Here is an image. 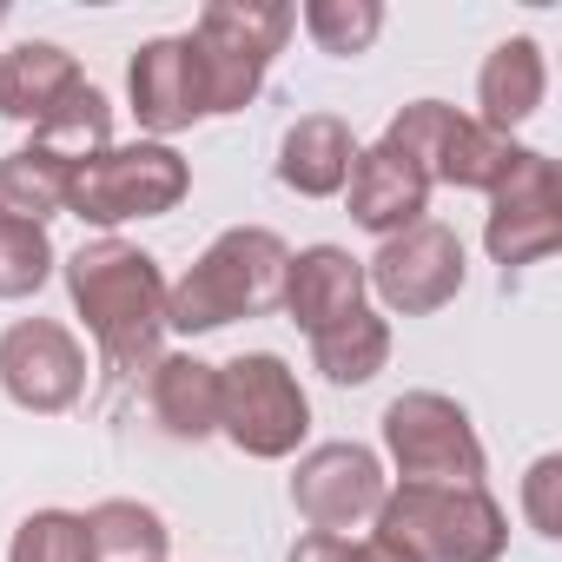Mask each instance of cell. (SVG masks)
Wrapping results in <instances>:
<instances>
[{
	"label": "cell",
	"instance_id": "6da1fadb",
	"mask_svg": "<svg viewBox=\"0 0 562 562\" xmlns=\"http://www.w3.org/2000/svg\"><path fill=\"white\" fill-rule=\"evenodd\" d=\"M67 299L87 318L100 358L113 378L153 371L159 338H166V271L153 251L126 238H93L67 258Z\"/></svg>",
	"mask_w": 562,
	"mask_h": 562
},
{
	"label": "cell",
	"instance_id": "7a4b0ae2",
	"mask_svg": "<svg viewBox=\"0 0 562 562\" xmlns=\"http://www.w3.org/2000/svg\"><path fill=\"white\" fill-rule=\"evenodd\" d=\"M285 265H292V245L271 225L218 232L179 285H166V331L199 338V331H218L232 318H265L285 299Z\"/></svg>",
	"mask_w": 562,
	"mask_h": 562
},
{
	"label": "cell",
	"instance_id": "3957f363",
	"mask_svg": "<svg viewBox=\"0 0 562 562\" xmlns=\"http://www.w3.org/2000/svg\"><path fill=\"white\" fill-rule=\"evenodd\" d=\"M378 536L404 549L411 562H496L509 549V516L503 503L476 490H430V483H397L378 503Z\"/></svg>",
	"mask_w": 562,
	"mask_h": 562
},
{
	"label": "cell",
	"instance_id": "277c9868",
	"mask_svg": "<svg viewBox=\"0 0 562 562\" xmlns=\"http://www.w3.org/2000/svg\"><path fill=\"white\" fill-rule=\"evenodd\" d=\"M292 27H299V8H285V0H212L199 27L186 34L205 74V113H245L271 60L285 54Z\"/></svg>",
	"mask_w": 562,
	"mask_h": 562
},
{
	"label": "cell",
	"instance_id": "5b68a950",
	"mask_svg": "<svg viewBox=\"0 0 562 562\" xmlns=\"http://www.w3.org/2000/svg\"><path fill=\"white\" fill-rule=\"evenodd\" d=\"M186 192H192V166H186L172 146L139 139V146H106V153L80 159L74 179H67V212L113 232V225H126V218H159V212H172Z\"/></svg>",
	"mask_w": 562,
	"mask_h": 562
},
{
	"label": "cell",
	"instance_id": "8992f818",
	"mask_svg": "<svg viewBox=\"0 0 562 562\" xmlns=\"http://www.w3.org/2000/svg\"><path fill=\"white\" fill-rule=\"evenodd\" d=\"M218 430L258 457V463H278V457H292L312 430V397L305 384L292 378L285 358H271V351H245L232 364H218Z\"/></svg>",
	"mask_w": 562,
	"mask_h": 562
},
{
	"label": "cell",
	"instance_id": "52a82bcc",
	"mask_svg": "<svg viewBox=\"0 0 562 562\" xmlns=\"http://www.w3.org/2000/svg\"><path fill=\"white\" fill-rule=\"evenodd\" d=\"M384 450H391L404 483H430V490H476L483 463H490L470 411L443 391L391 397L384 404Z\"/></svg>",
	"mask_w": 562,
	"mask_h": 562
},
{
	"label": "cell",
	"instance_id": "ba28073f",
	"mask_svg": "<svg viewBox=\"0 0 562 562\" xmlns=\"http://www.w3.org/2000/svg\"><path fill=\"white\" fill-rule=\"evenodd\" d=\"M364 285L384 299V312L430 318L463 292V238L437 218H417V225H404L397 238L378 245V258L364 265Z\"/></svg>",
	"mask_w": 562,
	"mask_h": 562
},
{
	"label": "cell",
	"instance_id": "9c48e42d",
	"mask_svg": "<svg viewBox=\"0 0 562 562\" xmlns=\"http://www.w3.org/2000/svg\"><path fill=\"white\" fill-rule=\"evenodd\" d=\"M490 258L509 265H536L562 245V179L549 153H516V166L503 172V186L490 192V225H483Z\"/></svg>",
	"mask_w": 562,
	"mask_h": 562
},
{
	"label": "cell",
	"instance_id": "30bf717a",
	"mask_svg": "<svg viewBox=\"0 0 562 562\" xmlns=\"http://www.w3.org/2000/svg\"><path fill=\"white\" fill-rule=\"evenodd\" d=\"M384 496H391L384 463H378V450H364V443H318V450H305L299 470H292V503H299V516H305L318 536H345V529L371 522Z\"/></svg>",
	"mask_w": 562,
	"mask_h": 562
},
{
	"label": "cell",
	"instance_id": "8fae6325",
	"mask_svg": "<svg viewBox=\"0 0 562 562\" xmlns=\"http://www.w3.org/2000/svg\"><path fill=\"white\" fill-rule=\"evenodd\" d=\"M0 391H8L21 411L54 417L67 404H80L87 391V351L67 325L54 318H21L0 331Z\"/></svg>",
	"mask_w": 562,
	"mask_h": 562
},
{
	"label": "cell",
	"instance_id": "7c38bea8",
	"mask_svg": "<svg viewBox=\"0 0 562 562\" xmlns=\"http://www.w3.org/2000/svg\"><path fill=\"white\" fill-rule=\"evenodd\" d=\"M126 93H133V120L166 146L172 133H186L192 120H212L205 113V74H199V54L186 34L172 41H146L133 54V74H126Z\"/></svg>",
	"mask_w": 562,
	"mask_h": 562
},
{
	"label": "cell",
	"instance_id": "4fadbf2b",
	"mask_svg": "<svg viewBox=\"0 0 562 562\" xmlns=\"http://www.w3.org/2000/svg\"><path fill=\"white\" fill-rule=\"evenodd\" d=\"M292 312L299 331H331L345 325L351 312H364V258H351L345 245H305L292 251L285 265V299H278Z\"/></svg>",
	"mask_w": 562,
	"mask_h": 562
},
{
	"label": "cell",
	"instance_id": "5bb4252c",
	"mask_svg": "<svg viewBox=\"0 0 562 562\" xmlns=\"http://www.w3.org/2000/svg\"><path fill=\"white\" fill-rule=\"evenodd\" d=\"M345 192H351V218H358L364 232H378V238H397L404 225H417V218L430 212V179H424L404 153H391V146L358 153Z\"/></svg>",
	"mask_w": 562,
	"mask_h": 562
},
{
	"label": "cell",
	"instance_id": "9a60e30c",
	"mask_svg": "<svg viewBox=\"0 0 562 562\" xmlns=\"http://www.w3.org/2000/svg\"><path fill=\"white\" fill-rule=\"evenodd\" d=\"M351 159H358L351 126L338 113H305L285 133V146H278V179H285L299 199H331V192H345Z\"/></svg>",
	"mask_w": 562,
	"mask_h": 562
},
{
	"label": "cell",
	"instance_id": "2e32d148",
	"mask_svg": "<svg viewBox=\"0 0 562 562\" xmlns=\"http://www.w3.org/2000/svg\"><path fill=\"white\" fill-rule=\"evenodd\" d=\"M74 87H80V67L54 41H21L14 54H0V120L41 126Z\"/></svg>",
	"mask_w": 562,
	"mask_h": 562
},
{
	"label": "cell",
	"instance_id": "e0dca14e",
	"mask_svg": "<svg viewBox=\"0 0 562 562\" xmlns=\"http://www.w3.org/2000/svg\"><path fill=\"white\" fill-rule=\"evenodd\" d=\"M542 93H549V67H542V47L529 41V34H516V41H503L490 60H483V74H476V100H483V126H496V133H509V126H522L536 106H542Z\"/></svg>",
	"mask_w": 562,
	"mask_h": 562
},
{
	"label": "cell",
	"instance_id": "ac0fdd59",
	"mask_svg": "<svg viewBox=\"0 0 562 562\" xmlns=\"http://www.w3.org/2000/svg\"><path fill=\"white\" fill-rule=\"evenodd\" d=\"M153 417L166 424V437L179 443H199L218 430V364L179 351V358H159L153 364Z\"/></svg>",
	"mask_w": 562,
	"mask_h": 562
},
{
	"label": "cell",
	"instance_id": "d6986e66",
	"mask_svg": "<svg viewBox=\"0 0 562 562\" xmlns=\"http://www.w3.org/2000/svg\"><path fill=\"white\" fill-rule=\"evenodd\" d=\"M516 139L509 133H496V126H483V120H450V133H443V146H437V166H430V186L443 179V186H463V192H496L503 186V172L516 166Z\"/></svg>",
	"mask_w": 562,
	"mask_h": 562
},
{
	"label": "cell",
	"instance_id": "ffe728a7",
	"mask_svg": "<svg viewBox=\"0 0 562 562\" xmlns=\"http://www.w3.org/2000/svg\"><path fill=\"white\" fill-rule=\"evenodd\" d=\"M67 179L74 166L47 146H21L0 159V212L21 225H47L54 212H67Z\"/></svg>",
	"mask_w": 562,
	"mask_h": 562
},
{
	"label": "cell",
	"instance_id": "44dd1931",
	"mask_svg": "<svg viewBox=\"0 0 562 562\" xmlns=\"http://www.w3.org/2000/svg\"><path fill=\"white\" fill-rule=\"evenodd\" d=\"M87 542H93V562H166V516L133 503V496H113V503H93L87 509Z\"/></svg>",
	"mask_w": 562,
	"mask_h": 562
},
{
	"label": "cell",
	"instance_id": "7402d4cb",
	"mask_svg": "<svg viewBox=\"0 0 562 562\" xmlns=\"http://www.w3.org/2000/svg\"><path fill=\"white\" fill-rule=\"evenodd\" d=\"M312 364L331 384H371L391 364V325L378 312H351L345 325H331V331L312 338Z\"/></svg>",
	"mask_w": 562,
	"mask_h": 562
},
{
	"label": "cell",
	"instance_id": "603a6c76",
	"mask_svg": "<svg viewBox=\"0 0 562 562\" xmlns=\"http://www.w3.org/2000/svg\"><path fill=\"white\" fill-rule=\"evenodd\" d=\"M34 146H47V153H60L67 166H80V159H93V153H106L113 146V106H106V93L93 87V80H80L41 126H34Z\"/></svg>",
	"mask_w": 562,
	"mask_h": 562
},
{
	"label": "cell",
	"instance_id": "cb8c5ba5",
	"mask_svg": "<svg viewBox=\"0 0 562 562\" xmlns=\"http://www.w3.org/2000/svg\"><path fill=\"white\" fill-rule=\"evenodd\" d=\"M54 278V238L47 225H21L0 212V299H34Z\"/></svg>",
	"mask_w": 562,
	"mask_h": 562
},
{
	"label": "cell",
	"instance_id": "d4e9b609",
	"mask_svg": "<svg viewBox=\"0 0 562 562\" xmlns=\"http://www.w3.org/2000/svg\"><path fill=\"white\" fill-rule=\"evenodd\" d=\"M8 562H93L87 516H74V509H34L14 529V542H8Z\"/></svg>",
	"mask_w": 562,
	"mask_h": 562
},
{
	"label": "cell",
	"instance_id": "484cf974",
	"mask_svg": "<svg viewBox=\"0 0 562 562\" xmlns=\"http://www.w3.org/2000/svg\"><path fill=\"white\" fill-rule=\"evenodd\" d=\"M299 21H305V34L325 54H364L384 34V8H378V0H312Z\"/></svg>",
	"mask_w": 562,
	"mask_h": 562
},
{
	"label": "cell",
	"instance_id": "4316f807",
	"mask_svg": "<svg viewBox=\"0 0 562 562\" xmlns=\"http://www.w3.org/2000/svg\"><path fill=\"white\" fill-rule=\"evenodd\" d=\"M522 516L536 536H562V457H536L522 476Z\"/></svg>",
	"mask_w": 562,
	"mask_h": 562
},
{
	"label": "cell",
	"instance_id": "83f0119b",
	"mask_svg": "<svg viewBox=\"0 0 562 562\" xmlns=\"http://www.w3.org/2000/svg\"><path fill=\"white\" fill-rule=\"evenodd\" d=\"M338 562H411V555H404V549H391L384 536H364V542H351V536H345V555H338Z\"/></svg>",
	"mask_w": 562,
	"mask_h": 562
},
{
	"label": "cell",
	"instance_id": "f1b7e54d",
	"mask_svg": "<svg viewBox=\"0 0 562 562\" xmlns=\"http://www.w3.org/2000/svg\"><path fill=\"white\" fill-rule=\"evenodd\" d=\"M338 555H345V536H318V529L292 549V562H338Z\"/></svg>",
	"mask_w": 562,
	"mask_h": 562
},
{
	"label": "cell",
	"instance_id": "f546056e",
	"mask_svg": "<svg viewBox=\"0 0 562 562\" xmlns=\"http://www.w3.org/2000/svg\"><path fill=\"white\" fill-rule=\"evenodd\" d=\"M0 21H8V0H0Z\"/></svg>",
	"mask_w": 562,
	"mask_h": 562
}]
</instances>
